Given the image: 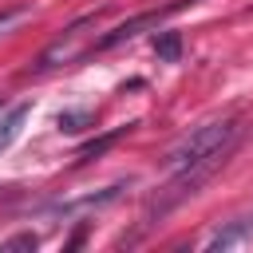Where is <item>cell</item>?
Instances as JSON below:
<instances>
[{
    "label": "cell",
    "mask_w": 253,
    "mask_h": 253,
    "mask_svg": "<svg viewBox=\"0 0 253 253\" xmlns=\"http://www.w3.org/2000/svg\"><path fill=\"white\" fill-rule=\"evenodd\" d=\"M16 16H20V12H4V16H0V28H4L8 20H16Z\"/></svg>",
    "instance_id": "8fae6325"
},
{
    "label": "cell",
    "mask_w": 253,
    "mask_h": 253,
    "mask_svg": "<svg viewBox=\"0 0 253 253\" xmlns=\"http://www.w3.org/2000/svg\"><path fill=\"white\" fill-rule=\"evenodd\" d=\"M154 51L162 63H178L182 59V32H158L154 36Z\"/></svg>",
    "instance_id": "52a82bcc"
},
{
    "label": "cell",
    "mask_w": 253,
    "mask_h": 253,
    "mask_svg": "<svg viewBox=\"0 0 253 253\" xmlns=\"http://www.w3.org/2000/svg\"><path fill=\"white\" fill-rule=\"evenodd\" d=\"M119 194H123V186H107L103 194H87V198H75V202H59L55 213H59V217H75V213H87V210H103V206H111Z\"/></svg>",
    "instance_id": "5b68a950"
},
{
    "label": "cell",
    "mask_w": 253,
    "mask_h": 253,
    "mask_svg": "<svg viewBox=\"0 0 253 253\" xmlns=\"http://www.w3.org/2000/svg\"><path fill=\"white\" fill-rule=\"evenodd\" d=\"M237 146H221V150H213V154H206V158H198V162H190V166H182V170H170V182L150 198V206H146V221L142 225H154V221H162L170 210H178L186 198H194L225 162H229V154H233Z\"/></svg>",
    "instance_id": "6da1fadb"
},
{
    "label": "cell",
    "mask_w": 253,
    "mask_h": 253,
    "mask_svg": "<svg viewBox=\"0 0 253 253\" xmlns=\"http://www.w3.org/2000/svg\"><path fill=\"white\" fill-rule=\"evenodd\" d=\"M36 245H40V237H36V233H16V237H8L0 249H4V253H12V249H36Z\"/></svg>",
    "instance_id": "30bf717a"
},
{
    "label": "cell",
    "mask_w": 253,
    "mask_h": 253,
    "mask_svg": "<svg viewBox=\"0 0 253 253\" xmlns=\"http://www.w3.org/2000/svg\"><path fill=\"white\" fill-rule=\"evenodd\" d=\"M126 130H130V126H115V130H107L103 138H95V142H87V146H83V150L75 154V162H91V158H99V154H103L107 146H115V142H119V138H123Z\"/></svg>",
    "instance_id": "ba28073f"
},
{
    "label": "cell",
    "mask_w": 253,
    "mask_h": 253,
    "mask_svg": "<svg viewBox=\"0 0 253 253\" xmlns=\"http://www.w3.org/2000/svg\"><path fill=\"white\" fill-rule=\"evenodd\" d=\"M241 138H245V119L202 123L198 130H190V134L166 154V166H170V170H182V166H190V162H198V158H206V154H213V150H221V146H237Z\"/></svg>",
    "instance_id": "7a4b0ae2"
},
{
    "label": "cell",
    "mask_w": 253,
    "mask_h": 253,
    "mask_svg": "<svg viewBox=\"0 0 253 253\" xmlns=\"http://www.w3.org/2000/svg\"><path fill=\"white\" fill-rule=\"evenodd\" d=\"M24 119H28V103H20V107H12L4 119H0V154L16 142V134H20V126H24Z\"/></svg>",
    "instance_id": "8992f818"
},
{
    "label": "cell",
    "mask_w": 253,
    "mask_h": 253,
    "mask_svg": "<svg viewBox=\"0 0 253 253\" xmlns=\"http://www.w3.org/2000/svg\"><path fill=\"white\" fill-rule=\"evenodd\" d=\"M190 4H198V0H174V4L158 8V12H142V16H134V20H123V24H119V28H111L95 47H99V51H107V47H115V43H123V40H134L138 32L158 28V20H162V16H170V12H178V8H190Z\"/></svg>",
    "instance_id": "3957f363"
},
{
    "label": "cell",
    "mask_w": 253,
    "mask_h": 253,
    "mask_svg": "<svg viewBox=\"0 0 253 253\" xmlns=\"http://www.w3.org/2000/svg\"><path fill=\"white\" fill-rule=\"evenodd\" d=\"M245 245H253V210L217 225L206 241V253H229V249H245Z\"/></svg>",
    "instance_id": "277c9868"
},
{
    "label": "cell",
    "mask_w": 253,
    "mask_h": 253,
    "mask_svg": "<svg viewBox=\"0 0 253 253\" xmlns=\"http://www.w3.org/2000/svg\"><path fill=\"white\" fill-rule=\"evenodd\" d=\"M87 123H91V111H63V115L55 119V126H59L63 134H79Z\"/></svg>",
    "instance_id": "9c48e42d"
},
{
    "label": "cell",
    "mask_w": 253,
    "mask_h": 253,
    "mask_svg": "<svg viewBox=\"0 0 253 253\" xmlns=\"http://www.w3.org/2000/svg\"><path fill=\"white\" fill-rule=\"evenodd\" d=\"M0 107H4V99H0Z\"/></svg>",
    "instance_id": "7c38bea8"
}]
</instances>
